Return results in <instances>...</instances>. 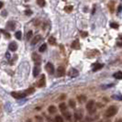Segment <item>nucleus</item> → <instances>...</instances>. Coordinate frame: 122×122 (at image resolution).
Segmentation results:
<instances>
[{
  "instance_id": "obj_1",
  "label": "nucleus",
  "mask_w": 122,
  "mask_h": 122,
  "mask_svg": "<svg viewBox=\"0 0 122 122\" xmlns=\"http://www.w3.org/2000/svg\"><path fill=\"white\" fill-rule=\"evenodd\" d=\"M117 108L115 106H111L109 107L106 110V113H105V116L107 117H111L115 116V114H117Z\"/></svg>"
},
{
  "instance_id": "obj_2",
  "label": "nucleus",
  "mask_w": 122,
  "mask_h": 122,
  "mask_svg": "<svg viewBox=\"0 0 122 122\" xmlns=\"http://www.w3.org/2000/svg\"><path fill=\"white\" fill-rule=\"evenodd\" d=\"M86 109L88 110V112L90 113V114H94L96 111H97V107H96V105H95V102L91 100V101H89L87 105H86Z\"/></svg>"
},
{
  "instance_id": "obj_3",
  "label": "nucleus",
  "mask_w": 122,
  "mask_h": 122,
  "mask_svg": "<svg viewBox=\"0 0 122 122\" xmlns=\"http://www.w3.org/2000/svg\"><path fill=\"white\" fill-rule=\"evenodd\" d=\"M11 96L16 99H21V98H24L26 97V94L25 93H19V92H12Z\"/></svg>"
},
{
  "instance_id": "obj_4",
  "label": "nucleus",
  "mask_w": 122,
  "mask_h": 122,
  "mask_svg": "<svg viewBox=\"0 0 122 122\" xmlns=\"http://www.w3.org/2000/svg\"><path fill=\"white\" fill-rule=\"evenodd\" d=\"M32 59H33V61L34 62L37 64V66H39V64L41 63V56L36 53V52H34L33 54H32Z\"/></svg>"
},
{
  "instance_id": "obj_5",
  "label": "nucleus",
  "mask_w": 122,
  "mask_h": 122,
  "mask_svg": "<svg viewBox=\"0 0 122 122\" xmlns=\"http://www.w3.org/2000/svg\"><path fill=\"white\" fill-rule=\"evenodd\" d=\"M46 71L50 73V74H53L54 73V66L52 65V63H51V62H48L47 64H46Z\"/></svg>"
},
{
  "instance_id": "obj_6",
  "label": "nucleus",
  "mask_w": 122,
  "mask_h": 122,
  "mask_svg": "<svg viewBox=\"0 0 122 122\" xmlns=\"http://www.w3.org/2000/svg\"><path fill=\"white\" fill-rule=\"evenodd\" d=\"M69 76L70 77H76V76H78V74H79V73H78V71L76 70V69H74V68H71V70L69 71Z\"/></svg>"
},
{
  "instance_id": "obj_7",
  "label": "nucleus",
  "mask_w": 122,
  "mask_h": 122,
  "mask_svg": "<svg viewBox=\"0 0 122 122\" xmlns=\"http://www.w3.org/2000/svg\"><path fill=\"white\" fill-rule=\"evenodd\" d=\"M63 74H64V68L62 67V66L58 67V69H57V76L58 77H61V76H63Z\"/></svg>"
},
{
  "instance_id": "obj_8",
  "label": "nucleus",
  "mask_w": 122,
  "mask_h": 122,
  "mask_svg": "<svg viewBox=\"0 0 122 122\" xmlns=\"http://www.w3.org/2000/svg\"><path fill=\"white\" fill-rule=\"evenodd\" d=\"M74 117H75V119L77 120H80V119H82V117H83V115H82V111L79 110V111H75L74 112Z\"/></svg>"
},
{
  "instance_id": "obj_9",
  "label": "nucleus",
  "mask_w": 122,
  "mask_h": 122,
  "mask_svg": "<svg viewBox=\"0 0 122 122\" xmlns=\"http://www.w3.org/2000/svg\"><path fill=\"white\" fill-rule=\"evenodd\" d=\"M41 35H37V36H35L34 37V39L32 40V41H31V45H35V44H37V43L41 41Z\"/></svg>"
},
{
  "instance_id": "obj_10",
  "label": "nucleus",
  "mask_w": 122,
  "mask_h": 122,
  "mask_svg": "<svg viewBox=\"0 0 122 122\" xmlns=\"http://www.w3.org/2000/svg\"><path fill=\"white\" fill-rule=\"evenodd\" d=\"M8 48H9V50H10L11 51H17V49H18V45H17L16 42H11L9 44Z\"/></svg>"
},
{
  "instance_id": "obj_11",
  "label": "nucleus",
  "mask_w": 122,
  "mask_h": 122,
  "mask_svg": "<svg viewBox=\"0 0 122 122\" xmlns=\"http://www.w3.org/2000/svg\"><path fill=\"white\" fill-rule=\"evenodd\" d=\"M104 65L102 64V63H95L94 65H93V71H98V70H100L101 68L103 67Z\"/></svg>"
},
{
  "instance_id": "obj_12",
  "label": "nucleus",
  "mask_w": 122,
  "mask_h": 122,
  "mask_svg": "<svg viewBox=\"0 0 122 122\" xmlns=\"http://www.w3.org/2000/svg\"><path fill=\"white\" fill-rule=\"evenodd\" d=\"M40 72H41V69L39 66H35L34 69H33V76L34 77H37L39 74H40Z\"/></svg>"
},
{
  "instance_id": "obj_13",
  "label": "nucleus",
  "mask_w": 122,
  "mask_h": 122,
  "mask_svg": "<svg viewBox=\"0 0 122 122\" xmlns=\"http://www.w3.org/2000/svg\"><path fill=\"white\" fill-rule=\"evenodd\" d=\"M72 48H73V49H75V50L79 49L80 46H79V41H78V40H75V41L72 43Z\"/></svg>"
},
{
  "instance_id": "obj_14",
  "label": "nucleus",
  "mask_w": 122,
  "mask_h": 122,
  "mask_svg": "<svg viewBox=\"0 0 122 122\" xmlns=\"http://www.w3.org/2000/svg\"><path fill=\"white\" fill-rule=\"evenodd\" d=\"M39 86L40 87H44L45 86V76H44V74H42L41 79L39 81Z\"/></svg>"
},
{
  "instance_id": "obj_15",
  "label": "nucleus",
  "mask_w": 122,
  "mask_h": 122,
  "mask_svg": "<svg viewBox=\"0 0 122 122\" xmlns=\"http://www.w3.org/2000/svg\"><path fill=\"white\" fill-rule=\"evenodd\" d=\"M60 110H61V112L62 114L67 111V107H66V105L64 104V103H61V104L60 105Z\"/></svg>"
},
{
  "instance_id": "obj_16",
  "label": "nucleus",
  "mask_w": 122,
  "mask_h": 122,
  "mask_svg": "<svg viewBox=\"0 0 122 122\" xmlns=\"http://www.w3.org/2000/svg\"><path fill=\"white\" fill-rule=\"evenodd\" d=\"M48 110H49L50 114H55V113H56V111H57L56 107H54V106H51V107H49Z\"/></svg>"
},
{
  "instance_id": "obj_17",
  "label": "nucleus",
  "mask_w": 122,
  "mask_h": 122,
  "mask_svg": "<svg viewBox=\"0 0 122 122\" xmlns=\"http://www.w3.org/2000/svg\"><path fill=\"white\" fill-rule=\"evenodd\" d=\"M113 76L116 78V79L121 80L122 79V72H117L113 74Z\"/></svg>"
},
{
  "instance_id": "obj_18",
  "label": "nucleus",
  "mask_w": 122,
  "mask_h": 122,
  "mask_svg": "<svg viewBox=\"0 0 122 122\" xmlns=\"http://www.w3.org/2000/svg\"><path fill=\"white\" fill-rule=\"evenodd\" d=\"M49 43L51 44V45H54V44H56V39H55L54 37H50Z\"/></svg>"
},
{
  "instance_id": "obj_19",
  "label": "nucleus",
  "mask_w": 122,
  "mask_h": 122,
  "mask_svg": "<svg viewBox=\"0 0 122 122\" xmlns=\"http://www.w3.org/2000/svg\"><path fill=\"white\" fill-rule=\"evenodd\" d=\"M63 116L65 117V118H66L67 120H71V118H72L71 114H70L68 111H66V112H64V113H63Z\"/></svg>"
},
{
  "instance_id": "obj_20",
  "label": "nucleus",
  "mask_w": 122,
  "mask_h": 122,
  "mask_svg": "<svg viewBox=\"0 0 122 122\" xmlns=\"http://www.w3.org/2000/svg\"><path fill=\"white\" fill-rule=\"evenodd\" d=\"M32 35H33V33H32V31H29L27 34H26V40L27 41H30L31 38H32Z\"/></svg>"
},
{
  "instance_id": "obj_21",
  "label": "nucleus",
  "mask_w": 122,
  "mask_h": 122,
  "mask_svg": "<svg viewBox=\"0 0 122 122\" xmlns=\"http://www.w3.org/2000/svg\"><path fill=\"white\" fill-rule=\"evenodd\" d=\"M46 49H47V45L44 43V44H42L41 47H40V49H39V51H41V52H43V51H46Z\"/></svg>"
},
{
  "instance_id": "obj_22",
  "label": "nucleus",
  "mask_w": 122,
  "mask_h": 122,
  "mask_svg": "<svg viewBox=\"0 0 122 122\" xmlns=\"http://www.w3.org/2000/svg\"><path fill=\"white\" fill-rule=\"evenodd\" d=\"M78 100H79L80 103H84L86 100V97L85 96H79V97H78Z\"/></svg>"
},
{
  "instance_id": "obj_23",
  "label": "nucleus",
  "mask_w": 122,
  "mask_h": 122,
  "mask_svg": "<svg viewBox=\"0 0 122 122\" xmlns=\"http://www.w3.org/2000/svg\"><path fill=\"white\" fill-rule=\"evenodd\" d=\"M37 3L40 6H45V0H37Z\"/></svg>"
},
{
  "instance_id": "obj_24",
  "label": "nucleus",
  "mask_w": 122,
  "mask_h": 122,
  "mask_svg": "<svg viewBox=\"0 0 122 122\" xmlns=\"http://www.w3.org/2000/svg\"><path fill=\"white\" fill-rule=\"evenodd\" d=\"M15 37H16L18 40H20V39H21V37H22V33H21V31H17V32H16V34H15Z\"/></svg>"
},
{
  "instance_id": "obj_25",
  "label": "nucleus",
  "mask_w": 122,
  "mask_h": 122,
  "mask_svg": "<svg viewBox=\"0 0 122 122\" xmlns=\"http://www.w3.org/2000/svg\"><path fill=\"white\" fill-rule=\"evenodd\" d=\"M69 105H70V107H71L72 108H74V107H75V102H74V100L71 99V100L69 101Z\"/></svg>"
},
{
  "instance_id": "obj_26",
  "label": "nucleus",
  "mask_w": 122,
  "mask_h": 122,
  "mask_svg": "<svg viewBox=\"0 0 122 122\" xmlns=\"http://www.w3.org/2000/svg\"><path fill=\"white\" fill-rule=\"evenodd\" d=\"M34 91H35V89H34V88H30V89H28V90L26 91L25 94H26V96H27V95H30V94H32Z\"/></svg>"
},
{
  "instance_id": "obj_27",
  "label": "nucleus",
  "mask_w": 122,
  "mask_h": 122,
  "mask_svg": "<svg viewBox=\"0 0 122 122\" xmlns=\"http://www.w3.org/2000/svg\"><path fill=\"white\" fill-rule=\"evenodd\" d=\"M64 9H65V11H66V12H71V11H72V10H73V6H65V7H64Z\"/></svg>"
},
{
  "instance_id": "obj_28",
  "label": "nucleus",
  "mask_w": 122,
  "mask_h": 122,
  "mask_svg": "<svg viewBox=\"0 0 122 122\" xmlns=\"http://www.w3.org/2000/svg\"><path fill=\"white\" fill-rule=\"evenodd\" d=\"M63 120H62V117L60 116H56V117H55V122H62Z\"/></svg>"
},
{
  "instance_id": "obj_29",
  "label": "nucleus",
  "mask_w": 122,
  "mask_h": 122,
  "mask_svg": "<svg viewBox=\"0 0 122 122\" xmlns=\"http://www.w3.org/2000/svg\"><path fill=\"white\" fill-rule=\"evenodd\" d=\"M8 28H9L10 30H14V29H15V25H14V23L9 22V23H8Z\"/></svg>"
},
{
  "instance_id": "obj_30",
  "label": "nucleus",
  "mask_w": 122,
  "mask_h": 122,
  "mask_svg": "<svg viewBox=\"0 0 122 122\" xmlns=\"http://www.w3.org/2000/svg\"><path fill=\"white\" fill-rule=\"evenodd\" d=\"M110 26H111V28H113V29H117V28H118V25L116 24V23H111Z\"/></svg>"
},
{
  "instance_id": "obj_31",
  "label": "nucleus",
  "mask_w": 122,
  "mask_h": 122,
  "mask_svg": "<svg viewBox=\"0 0 122 122\" xmlns=\"http://www.w3.org/2000/svg\"><path fill=\"white\" fill-rule=\"evenodd\" d=\"M81 35H82V37H86L87 36V33L84 32V31H81Z\"/></svg>"
},
{
  "instance_id": "obj_32",
  "label": "nucleus",
  "mask_w": 122,
  "mask_h": 122,
  "mask_svg": "<svg viewBox=\"0 0 122 122\" xmlns=\"http://www.w3.org/2000/svg\"><path fill=\"white\" fill-rule=\"evenodd\" d=\"M2 31V32H3V33H4V34H5V35H6V38H8V39H9V38H10V35H9V34H8V33H6V32H5V31L4 30H1Z\"/></svg>"
},
{
  "instance_id": "obj_33",
  "label": "nucleus",
  "mask_w": 122,
  "mask_h": 122,
  "mask_svg": "<svg viewBox=\"0 0 122 122\" xmlns=\"http://www.w3.org/2000/svg\"><path fill=\"white\" fill-rule=\"evenodd\" d=\"M121 10H122V6L121 5H119V6H118V8H117V12L118 13L121 12Z\"/></svg>"
},
{
  "instance_id": "obj_34",
  "label": "nucleus",
  "mask_w": 122,
  "mask_h": 122,
  "mask_svg": "<svg viewBox=\"0 0 122 122\" xmlns=\"http://www.w3.org/2000/svg\"><path fill=\"white\" fill-rule=\"evenodd\" d=\"M98 122H110L108 119L107 120V119H102V120H100V121H98Z\"/></svg>"
},
{
  "instance_id": "obj_35",
  "label": "nucleus",
  "mask_w": 122,
  "mask_h": 122,
  "mask_svg": "<svg viewBox=\"0 0 122 122\" xmlns=\"http://www.w3.org/2000/svg\"><path fill=\"white\" fill-rule=\"evenodd\" d=\"M26 14H27V15H30L31 11H30V10H27V11H26Z\"/></svg>"
},
{
  "instance_id": "obj_36",
  "label": "nucleus",
  "mask_w": 122,
  "mask_h": 122,
  "mask_svg": "<svg viewBox=\"0 0 122 122\" xmlns=\"http://www.w3.org/2000/svg\"><path fill=\"white\" fill-rule=\"evenodd\" d=\"M2 7H3V2L0 1V8H2Z\"/></svg>"
},
{
  "instance_id": "obj_37",
  "label": "nucleus",
  "mask_w": 122,
  "mask_h": 122,
  "mask_svg": "<svg viewBox=\"0 0 122 122\" xmlns=\"http://www.w3.org/2000/svg\"><path fill=\"white\" fill-rule=\"evenodd\" d=\"M117 46H119V47H122V42H118V43H117Z\"/></svg>"
},
{
  "instance_id": "obj_38",
  "label": "nucleus",
  "mask_w": 122,
  "mask_h": 122,
  "mask_svg": "<svg viewBox=\"0 0 122 122\" xmlns=\"http://www.w3.org/2000/svg\"><path fill=\"white\" fill-rule=\"evenodd\" d=\"M6 57H7V58H9V54H8V52H6Z\"/></svg>"
},
{
  "instance_id": "obj_39",
  "label": "nucleus",
  "mask_w": 122,
  "mask_h": 122,
  "mask_svg": "<svg viewBox=\"0 0 122 122\" xmlns=\"http://www.w3.org/2000/svg\"><path fill=\"white\" fill-rule=\"evenodd\" d=\"M117 122H122V119H118V120H117Z\"/></svg>"
},
{
  "instance_id": "obj_40",
  "label": "nucleus",
  "mask_w": 122,
  "mask_h": 122,
  "mask_svg": "<svg viewBox=\"0 0 122 122\" xmlns=\"http://www.w3.org/2000/svg\"><path fill=\"white\" fill-rule=\"evenodd\" d=\"M120 39H122V35H120Z\"/></svg>"
},
{
  "instance_id": "obj_41",
  "label": "nucleus",
  "mask_w": 122,
  "mask_h": 122,
  "mask_svg": "<svg viewBox=\"0 0 122 122\" xmlns=\"http://www.w3.org/2000/svg\"><path fill=\"white\" fill-rule=\"evenodd\" d=\"M81 122H86V120H85V121H81Z\"/></svg>"
},
{
  "instance_id": "obj_42",
  "label": "nucleus",
  "mask_w": 122,
  "mask_h": 122,
  "mask_svg": "<svg viewBox=\"0 0 122 122\" xmlns=\"http://www.w3.org/2000/svg\"><path fill=\"white\" fill-rule=\"evenodd\" d=\"M73 122H75V121H73Z\"/></svg>"
}]
</instances>
